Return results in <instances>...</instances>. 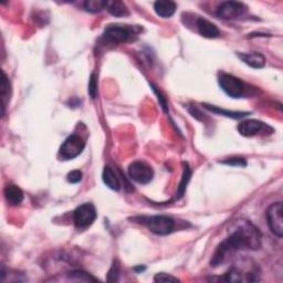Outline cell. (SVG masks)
<instances>
[{
  "label": "cell",
  "mask_w": 283,
  "mask_h": 283,
  "mask_svg": "<svg viewBox=\"0 0 283 283\" xmlns=\"http://www.w3.org/2000/svg\"><path fill=\"white\" fill-rule=\"evenodd\" d=\"M261 247V233L250 221L237 220L233 223V231L218 246L210 261L211 267H218L225 261L229 252L250 249L257 250Z\"/></svg>",
  "instance_id": "1"
},
{
  "label": "cell",
  "mask_w": 283,
  "mask_h": 283,
  "mask_svg": "<svg viewBox=\"0 0 283 283\" xmlns=\"http://www.w3.org/2000/svg\"><path fill=\"white\" fill-rule=\"evenodd\" d=\"M219 85L227 96L233 99H238L244 96L245 93V84L240 79L235 78L232 74L220 73L218 76Z\"/></svg>",
  "instance_id": "2"
},
{
  "label": "cell",
  "mask_w": 283,
  "mask_h": 283,
  "mask_svg": "<svg viewBox=\"0 0 283 283\" xmlns=\"http://www.w3.org/2000/svg\"><path fill=\"white\" fill-rule=\"evenodd\" d=\"M97 219V210L92 204H83L74 210L73 221L76 228H86Z\"/></svg>",
  "instance_id": "3"
},
{
  "label": "cell",
  "mask_w": 283,
  "mask_h": 283,
  "mask_svg": "<svg viewBox=\"0 0 283 283\" xmlns=\"http://www.w3.org/2000/svg\"><path fill=\"white\" fill-rule=\"evenodd\" d=\"M267 219L270 230L281 238L283 235V205L274 203L267 210Z\"/></svg>",
  "instance_id": "4"
},
{
  "label": "cell",
  "mask_w": 283,
  "mask_h": 283,
  "mask_svg": "<svg viewBox=\"0 0 283 283\" xmlns=\"http://www.w3.org/2000/svg\"><path fill=\"white\" fill-rule=\"evenodd\" d=\"M129 178L138 184H149L154 177V170L144 162H134L128 167Z\"/></svg>",
  "instance_id": "5"
},
{
  "label": "cell",
  "mask_w": 283,
  "mask_h": 283,
  "mask_svg": "<svg viewBox=\"0 0 283 283\" xmlns=\"http://www.w3.org/2000/svg\"><path fill=\"white\" fill-rule=\"evenodd\" d=\"M85 147V143L78 135H71L60 147V155L63 159H73L78 157Z\"/></svg>",
  "instance_id": "6"
},
{
  "label": "cell",
  "mask_w": 283,
  "mask_h": 283,
  "mask_svg": "<svg viewBox=\"0 0 283 283\" xmlns=\"http://www.w3.org/2000/svg\"><path fill=\"white\" fill-rule=\"evenodd\" d=\"M146 226L152 232L159 235H166L170 233L175 228V222L170 217L167 216H153L147 218Z\"/></svg>",
  "instance_id": "7"
},
{
  "label": "cell",
  "mask_w": 283,
  "mask_h": 283,
  "mask_svg": "<svg viewBox=\"0 0 283 283\" xmlns=\"http://www.w3.org/2000/svg\"><path fill=\"white\" fill-rule=\"evenodd\" d=\"M246 6L237 2H226L222 3L217 9L218 17L225 20L237 19L246 13Z\"/></svg>",
  "instance_id": "8"
},
{
  "label": "cell",
  "mask_w": 283,
  "mask_h": 283,
  "mask_svg": "<svg viewBox=\"0 0 283 283\" xmlns=\"http://www.w3.org/2000/svg\"><path fill=\"white\" fill-rule=\"evenodd\" d=\"M131 37V30L123 26H109L104 31V38L113 43L125 42Z\"/></svg>",
  "instance_id": "9"
},
{
  "label": "cell",
  "mask_w": 283,
  "mask_h": 283,
  "mask_svg": "<svg viewBox=\"0 0 283 283\" xmlns=\"http://www.w3.org/2000/svg\"><path fill=\"white\" fill-rule=\"evenodd\" d=\"M264 124L257 120H246L238 125V131L243 136L250 137L258 134L263 128Z\"/></svg>",
  "instance_id": "10"
},
{
  "label": "cell",
  "mask_w": 283,
  "mask_h": 283,
  "mask_svg": "<svg viewBox=\"0 0 283 283\" xmlns=\"http://www.w3.org/2000/svg\"><path fill=\"white\" fill-rule=\"evenodd\" d=\"M197 29H198V32L202 34L203 37L208 39L217 38L218 35L220 34L219 29L217 28V26L214 25L212 22L208 21L207 19H204V18H198Z\"/></svg>",
  "instance_id": "11"
},
{
  "label": "cell",
  "mask_w": 283,
  "mask_h": 283,
  "mask_svg": "<svg viewBox=\"0 0 283 283\" xmlns=\"http://www.w3.org/2000/svg\"><path fill=\"white\" fill-rule=\"evenodd\" d=\"M238 57L251 68L261 69L265 66V58L261 53H238Z\"/></svg>",
  "instance_id": "12"
},
{
  "label": "cell",
  "mask_w": 283,
  "mask_h": 283,
  "mask_svg": "<svg viewBox=\"0 0 283 283\" xmlns=\"http://www.w3.org/2000/svg\"><path fill=\"white\" fill-rule=\"evenodd\" d=\"M155 13L163 18L172 17L176 11V4L170 0H159L154 4Z\"/></svg>",
  "instance_id": "13"
},
{
  "label": "cell",
  "mask_w": 283,
  "mask_h": 283,
  "mask_svg": "<svg viewBox=\"0 0 283 283\" xmlns=\"http://www.w3.org/2000/svg\"><path fill=\"white\" fill-rule=\"evenodd\" d=\"M5 198L11 206H17L22 203L23 200V193L19 187L16 185H8L6 186L4 191Z\"/></svg>",
  "instance_id": "14"
},
{
  "label": "cell",
  "mask_w": 283,
  "mask_h": 283,
  "mask_svg": "<svg viewBox=\"0 0 283 283\" xmlns=\"http://www.w3.org/2000/svg\"><path fill=\"white\" fill-rule=\"evenodd\" d=\"M103 181L104 184L111 188L112 191H120L121 182L114 169L110 166H105L103 169Z\"/></svg>",
  "instance_id": "15"
},
{
  "label": "cell",
  "mask_w": 283,
  "mask_h": 283,
  "mask_svg": "<svg viewBox=\"0 0 283 283\" xmlns=\"http://www.w3.org/2000/svg\"><path fill=\"white\" fill-rule=\"evenodd\" d=\"M106 9H108L109 13L114 17H125L129 14L126 5L122 2H119V0L106 3Z\"/></svg>",
  "instance_id": "16"
},
{
  "label": "cell",
  "mask_w": 283,
  "mask_h": 283,
  "mask_svg": "<svg viewBox=\"0 0 283 283\" xmlns=\"http://www.w3.org/2000/svg\"><path fill=\"white\" fill-rule=\"evenodd\" d=\"M205 108L209 110L212 113H216V114H221L223 116H227V117H231V119H243V117L247 116L249 113H247V112H234V111H227V110H223L218 108V106H214V105H208V104H205Z\"/></svg>",
  "instance_id": "17"
},
{
  "label": "cell",
  "mask_w": 283,
  "mask_h": 283,
  "mask_svg": "<svg viewBox=\"0 0 283 283\" xmlns=\"http://www.w3.org/2000/svg\"><path fill=\"white\" fill-rule=\"evenodd\" d=\"M2 84H0V96H2V103H3V114L5 113V108L7 105L9 101L10 97V91H11V85L10 82L7 78V75L5 74V72L2 73Z\"/></svg>",
  "instance_id": "18"
},
{
  "label": "cell",
  "mask_w": 283,
  "mask_h": 283,
  "mask_svg": "<svg viewBox=\"0 0 283 283\" xmlns=\"http://www.w3.org/2000/svg\"><path fill=\"white\" fill-rule=\"evenodd\" d=\"M191 175H192V173H191L190 166H188L187 163H184V173H182L181 181H180V184H179L178 191H177V195H178V196H177V198H180V197H182V195H184L188 181H190V179H191Z\"/></svg>",
  "instance_id": "19"
},
{
  "label": "cell",
  "mask_w": 283,
  "mask_h": 283,
  "mask_svg": "<svg viewBox=\"0 0 283 283\" xmlns=\"http://www.w3.org/2000/svg\"><path fill=\"white\" fill-rule=\"evenodd\" d=\"M106 3L108 2L103 0H87L84 3V9L92 14L100 13L101 10L106 9Z\"/></svg>",
  "instance_id": "20"
},
{
  "label": "cell",
  "mask_w": 283,
  "mask_h": 283,
  "mask_svg": "<svg viewBox=\"0 0 283 283\" xmlns=\"http://www.w3.org/2000/svg\"><path fill=\"white\" fill-rule=\"evenodd\" d=\"M69 276L71 279H74V280H80V281H97L96 278H93L88 273L83 272V271H80V270H75L72 271V272L69 273Z\"/></svg>",
  "instance_id": "21"
},
{
  "label": "cell",
  "mask_w": 283,
  "mask_h": 283,
  "mask_svg": "<svg viewBox=\"0 0 283 283\" xmlns=\"http://www.w3.org/2000/svg\"><path fill=\"white\" fill-rule=\"evenodd\" d=\"M222 164L230 165V166H238V167H246L247 166L246 159L243 158V157L227 158V159H225V161L222 162Z\"/></svg>",
  "instance_id": "22"
},
{
  "label": "cell",
  "mask_w": 283,
  "mask_h": 283,
  "mask_svg": "<svg viewBox=\"0 0 283 283\" xmlns=\"http://www.w3.org/2000/svg\"><path fill=\"white\" fill-rule=\"evenodd\" d=\"M119 274H120V265L117 263V261L114 262V264L112 265L111 270L109 271L108 274V281L109 282H115L119 280Z\"/></svg>",
  "instance_id": "23"
},
{
  "label": "cell",
  "mask_w": 283,
  "mask_h": 283,
  "mask_svg": "<svg viewBox=\"0 0 283 283\" xmlns=\"http://www.w3.org/2000/svg\"><path fill=\"white\" fill-rule=\"evenodd\" d=\"M88 94L92 99L97 98L98 94V83L96 79V74H91L90 82H88Z\"/></svg>",
  "instance_id": "24"
},
{
  "label": "cell",
  "mask_w": 283,
  "mask_h": 283,
  "mask_svg": "<svg viewBox=\"0 0 283 283\" xmlns=\"http://www.w3.org/2000/svg\"><path fill=\"white\" fill-rule=\"evenodd\" d=\"M154 281L155 282H164V283H167V282H179V280L175 278V276L170 275V274H166V273H157L154 276Z\"/></svg>",
  "instance_id": "25"
},
{
  "label": "cell",
  "mask_w": 283,
  "mask_h": 283,
  "mask_svg": "<svg viewBox=\"0 0 283 283\" xmlns=\"http://www.w3.org/2000/svg\"><path fill=\"white\" fill-rule=\"evenodd\" d=\"M82 172L80 170H72V172L68 174V181L71 182V184H78L82 180Z\"/></svg>",
  "instance_id": "26"
}]
</instances>
